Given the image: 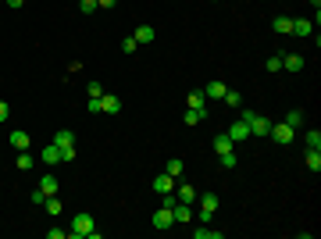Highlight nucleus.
<instances>
[{
  "label": "nucleus",
  "mask_w": 321,
  "mask_h": 239,
  "mask_svg": "<svg viewBox=\"0 0 321 239\" xmlns=\"http://www.w3.org/2000/svg\"><path fill=\"white\" fill-rule=\"evenodd\" d=\"M239 118L250 125V136H253V140H260V136H268V132H271V122H268L264 114H257V111H246V107H239Z\"/></svg>",
  "instance_id": "1"
},
{
  "label": "nucleus",
  "mask_w": 321,
  "mask_h": 239,
  "mask_svg": "<svg viewBox=\"0 0 321 239\" xmlns=\"http://www.w3.org/2000/svg\"><path fill=\"white\" fill-rule=\"evenodd\" d=\"M93 229H96V222H93V214H86V211H79V214H75V218H72V229H68V236H89V232H93Z\"/></svg>",
  "instance_id": "2"
},
{
  "label": "nucleus",
  "mask_w": 321,
  "mask_h": 239,
  "mask_svg": "<svg viewBox=\"0 0 321 239\" xmlns=\"http://www.w3.org/2000/svg\"><path fill=\"white\" fill-rule=\"evenodd\" d=\"M268 136H271L275 143H293V140H296V129H289L286 122H278V125L271 122V132H268Z\"/></svg>",
  "instance_id": "3"
},
{
  "label": "nucleus",
  "mask_w": 321,
  "mask_h": 239,
  "mask_svg": "<svg viewBox=\"0 0 321 239\" xmlns=\"http://www.w3.org/2000/svg\"><path fill=\"white\" fill-rule=\"evenodd\" d=\"M132 39H136L139 47H147V43H154V39H157V32H154V25H136Z\"/></svg>",
  "instance_id": "4"
},
{
  "label": "nucleus",
  "mask_w": 321,
  "mask_h": 239,
  "mask_svg": "<svg viewBox=\"0 0 321 239\" xmlns=\"http://www.w3.org/2000/svg\"><path fill=\"white\" fill-rule=\"evenodd\" d=\"M304 65H307V61H304V54H282V68H286V72H293V75H296V72H304Z\"/></svg>",
  "instance_id": "5"
},
{
  "label": "nucleus",
  "mask_w": 321,
  "mask_h": 239,
  "mask_svg": "<svg viewBox=\"0 0 321 239\" xmlns=\"http://www.w3.org/2000/svg\"><path fill=\"white\" fill-rule=\"evenodd\" d=\"M171 218H175V222H193V204H182V200H175V207H171Z\"/></svg>",
  "instance_id": "6"
},
{
  "label": "nucleus",
  "mask_w": 321,
  "mask_h": 239,
  "mask_svg": "<svg viewBox=\"0 0 321 239\" xmlns=\"http://www.w3.org/2000/svg\"><path fill=\"white\" fill-rule=\"evenodd\" d=\"M225 89H229L225 82L214 79V82H207V86H204V96H207V100H222V96H225Z\"/></svg>",
  "instance_id": "7"
},
{
  "label": "nucleus",
  "mask_w": 321,
  "mask_h": 239,
  "mask_svg": "<svg viewBox=\"0 0 321 239\" xmlns=\"http://www.w3.org/2000/svg\"><path fill=\"white\" fill-rule=\"evenodd\" d=\"M229 136H232V140H250V125L243 122L239 114H236V122L229 125Z\"/></svg>",
  "instance_id": "8"
},
{
  "label": "nucleus",
  "mask_w": 321,
  "mask_h": 239,
  "mask_svg": "<svg viewBox=\"0 0 321 239\" xmlns=\"http://www.w3.org/2000/svg\"><path fill=\"white\" fill-rule=\"evenodd\" d=\"M171 189H175V178H171L168 171L154 178V193H157V196H164V193H171Z\"/></svg>",
  "instance_id": "9"
},
{
  "label": "nucleus",
  "mask_w": 321,
  "mask_h": 239,
  "mask_svg": "<svg viewBox=\"0 0 321 239\" xmlns=\"http://www.w3.org/2000/svg\"><path fill=\"white\" fill-rule=\"evenodd\" d=\"M293 36H314V22H307V18H293V29H289Z\"/></svg>",
  "instance_id": "10"
},
{
  "label": "nucleus",
  "mask_w": 321,
  "mask_h": 239,
  "mask_svg": "<svg viewBox=\"0 0 321 239\" xmlns=\"http://www.w3.org/2000/svg\"><path fill=\"white\" fill-rule=\"evenodd\" d=\"M175 225V218H171V207H161L157 214H154V229H171Z\"/></svg>",
  "instance_id": "11"
},
{
  "label": "nucleus",
  "mask_w": 321,
  "mask_h": 239,
  "mask_svg": "<svg viewBox=\"0 0 321 239\" xmlns=\"http://www.w3.org/2000/svg\"><path fill=\"white\" fill-rule=\"evenodd\" d=\"M39 161H43V164H57V161H61V147H57V143L43 147V150H39Z\"/></svg>",
  "instance_id": "12"
},
{
  "label": "nucleus",
  "mask_w": 321,
  "mask_h": 239,
  "mask_svg": "<svg viewBox=\"0 0 321 239\" xmlns=\"http://www.w3.org/2000/svg\"><path fill=\"white\" fill-rule=\"evenodd\" d=\"M100 111L118 114V111H122V100H118V96H111V93H104V96H100Z\"/></svg>",
  "instance_id": "13"
},
{
  "label": "nucleus",
  "mask_w": 321,
  "mask_h": 239,
  "mask_svg": "<svg viewBox=\"0 0 321 239\" xmlns=\"http://www.w3.org/2000/svg\"><path fill=\"white\" fill-rule=\"evenodd\" d=\"M7 143H11V147H14V150H29V143H32V140H29V132H22V129H14V132H11V140H7Z\"/></svg>",
  "instance_id": "14"
},
{
  "label": "nucleus",
  "mask_w": 321,
  "mask_h": 239,
  "mask_svg": "<svg viewBox=\"0 0 321 239\" xmlns=\"http://www.w3.org/2000/svg\"><path fill=\"white\" fill-rule=\"evenodd\" d=\"M304 122H307V114H304L300 107H293V111L286 114V125H289V129H304Z\"/></svg>",
  "instance_id": "15"
},
{
  "label": "nucleus",
  "mask_w": 321,
  "mask_h": 239,
  "mask_svg": "<svg viewBox=\"0 0 321 239\" xmlns=\"http://www.w3.org/2000/svg\"><path fill=\"white\" fill-rule=\"evenodd\" d=\"M54 143H57V147H75V132H72V129H57V132H54Z\"/></svg>",
  "instance_id": "16"
},
{
  "label": "nucleus",
  "mask_w": 321,
  "mask_h": 239,
  "mask_svg": "<svg viewBox=\"0 0 321 239\" xmlns=\"http://www.w3.org/2000/svg\"><path fill=\"white\" fill-rule=\"evenodd\" d=\"M232 143H236V140H232L229 132H222V136H214V154H229V150H232Z\"/></svg>",
  "instance_id": "17"
},
{
  "label": "nucleus",
  "mask_w": 321,
  "mask_h": 239,
  "mask_svg": "<svg viewBox=\"0 0 321 239\" xmlns=\"http://www.w3.org/2000/svg\"><path fill=\"white\" fill-rule=\"evenodd\" d=\"M175 200H182V204H193V200H196V189H193L189 182H182V186L175 189Z\"/></svg>",
  "instance_id": "18"
},
{
  "label": "nucleus",
  "mask_w": 321,
  "mask_h": 239,
  "mask_svg": "<svg viewBox=\"0 0 321 239\" xmlns=\"http://www.w3.org/2000/svg\"><path fill=\"white\" fill-rule=\"evenodd\" d=\"M271 29H275V32H282V36H286V32H289V29H293V18H286V14H275V18H271Z\"/></svg>",
  "instance_id": "19"
},
{
  "label": "nucleus",
  "mask_w": 321,
  "mask_h": 239,
  "mask_svg": "<svg viewBox=\"0 0 321 239\" xmlns=\"http://www.w3.org/2000/svg\"><path fill=\"white\" fill-rule=\"evenodd\" d=\"M189 107H193V111H204V114H207V96H204V89L189 93Z\"/></svg>",
  "instance_id": "20"
},
{
  "label": "nucleus",
  "mask_w": 321,
  "mask_h": 239,
  "mask_svg": "<svg viewBox=\"0 0 321 239\" xmlns=\"http://www.w3.org/2000/svg\"><path fill=\"white\" fill-rule=\"evenodd\" d=\"M222 100H225V107H232V111H239V107H243V96L236 93V89H225V96H222Z\"/></svg>",
  "instance_id": "21"
},
{
  "label": "nucleus",
  "mask_w": 321,
  "mask_h": 239,
  "mask_svg": "<svg viewBox=\"0 0 321 239\" xmlns=\"http://www.w3.org/2000/svg\"><path fill=\"white\" fill-rule=\"evenodd\" d=\"M39 189H43L47 196H54V193H57V178H54V175H43V178H39Z\"/></svg>",
  "instance_id": "22"
},
{
  "label": "nucleus",
  "mask_w": 321,
  "mask_h": 239,
  "mask_svg": "<svg viewBox=\"0 0 321 239\" xmlns=\"http://www.w3.org/2000/svg\"><path fill=\"white\" fill-rule=\"evenodd\" d=\"M200 207L204 211H218V193H200Z\"/></svg>",
  "instance_id": "23"
},
{
  "label": "nucleus",
  "mask_w": 321,
  "mask_h": 239,
  "mask_svg": "<svg viewBox=\"0 0 321 239\" xmlns=\"http://www.w3.org/2000/svg\"><path fill=\"white\" fill-rule=\"evenodd\" d=\"M193 236L196 239H225V232L222 229H193Z\"/></svg>",
  "instance_id": "24"
},
{
  "label": "nucleus",
  "mask_w": 321,
  "mask_h": 239,
  "mask_svg": "<svg viewBox=\"0 0 321 239\" xmlns=\"http://www.w3.org/2000/svg\"><path fill=\"white\" fill-rule=\"evenodd\" d=\"M182 171H186V161H182V157H171V161H168V175H171V178H178Z\"/></svg>",
  "instance_id": "25"
},
{
  "label": "nucleus",
  "mask_w": 321,
  "mask_h": 239,
  "mask_svg": "<svg viewBox=\"0 0 321 239\" xmlns=\"http://www.w3.org/2000/svg\"><path fill=\"white\" fill-rule=\"evenodd\" d=\"M304 143H307V150H321V132L318 129H311V132L304 136Z\"/></svg>",
  "instance_id": "26"
},
{
  "label": "nucleus",
  "mask_w": 321,
  "mask_h": 239,
  "mask_svg": "<svg viewBox=\"0 0 321 239\" xmlns=\"http://www.w3.org/2000/svg\"><path fill=\"white\" fill-rule=\"evenodd\" d=\"M32 164H36V157H32L29 150H18V168H22V171H32Z\"/></svg>",
  "instance_id": "27"
},
{
  "label": "nucleus",
  "mask_w": 321,
  "mask_h": 239,
  "mask_svg": "<svg viewBox=\"0 0 321 239\" xmlns=\"http://www.w3.org/2000/svg\"><path fill=\"white\" fill-rule=\"evenodd\" d=\"M204 118H207V114H204V111H193V107H189V111L182 114V122H186V125H200Z\"/></svg>",
  "instance_id": "28"
},
{
  "label": "nucleus",
  "mask_w": 321,
  "mask_h": 239,
  "mask_svg": "<svg viewBox=\"0 0 321 239\" xmlns=\"http://www.w3.org/2000/svg\"><path fill=\"white\" fill-rule=\"evenodd\" d=\"M43 207H47V211H50V214H54V218H57V214H61V211H65V204H61V200H57V193H54V196H47V204H43Z\"/></svg>",
  "instance_id": "29"
},
{
  "label": "nucleus",
  "mask_w": 321,
  "mask_h": 239,
  "mask_svg": "<svg viewBox=\"0 0 321 239\" xmlns=\"http://www.w3.org/2000/svg\"><path fill=\"white\" fill-rule=\"evenodd\" d=\"M307 168H311V171H321V150H307Z\"/></svg>",
  "instance_id": "30"
},
{
  "label": "nucleus",
  "mask_w": 321,
  "mask_h": 239,
  "mask_svg": "<svg viewBox=\"0 0 321 239\" xmlns=\"http://www.w3.org/2000/svg\"><path fill=\"white\" fill-rule=\"evenodd\" d=\"M218 161H222V168H225V171H232V168L239 164V161H236V154H232V150H229V154H218Z\"/></svg>",
  "instance_id": "31"
},
{
  "label": "nucleus",
  "mask_w": 321,
  "mask_h": 239,
  "mask_svg": "<svg viewBox=\"0 0 321 239\" xmlns=\"http://www.w3.org/2000/svg\"><path fill=\"white\" fill-rule=\"evenodd\" d=\"M264 68H268V72H282V54H271V57L264 61Z\"/></svg>",
  "instance_id": "32"
},
{
  "label": "nucleus",
  "mask_w": 321,
  "mask_h": 239,
  "mask_svg": "<svg viewBox=\"0 0 321 239\" xmlns=\"http://www.w3.org/2000/svg\"><path fill=\"white\" fill-rule=\"evenodd\" d=\"M122 50H125V54H136V50H139V43H136L132 36H125V39H122Z\"/></svg>",
  "instance_id": "33"
},
{
  "label": "nucleus",
  "mask_w": 321,
  "mask_h": 239,
  "mask_svg": "<svg viewBox=\"0 0 321 239\" xmlns=\"http://www.w3.org/2000/svg\"><path fill=\"white\" fill-rule=\"evenodd\" d=\"M79 11L82 14H93V11H100V7H96V0H79Z\"/></svg>",
  "instance_id": "34"
},
{
  "label": "nucleus",
  "mask_w": 321,
  "mask_h": 239,
  "mask_svg": "<svg viewBox=\"0 0 321 239\" xmlns=\"http://www.w3.org/2000/svg\"><path fill=\"white\" fill-rule=\"evenodd\" d=\"M29 200H32V204H47V193H43V189H39V186H36V189H32V193H29Z\"/></svg>",
  "instance_id": "35"
},
{
  "label": "nucleus",
  "mask_w": 321,
  "mask_h": 239,
  "mask_svg": "<svg viewBox=\"0 0 321 239\" xmlns=\"http://www.w3.org/2000/svg\"><path fill=\"white\" fill-rule=\"evenodd\" d=\"M86 111H89V114H100V96H89V104H86Z\"/></svg>",
  "instance_id": "36"
},
{
  "label": "nucleus",
  "mask_w": 321,
  "mask_h": 239,
  "mask_svg": "<svg viewBox=\"0 0 321 239\" xmlns=\"http://www.w3.org/2000/svg\"><path fill=\"white\" fill-rule=\"evenodd\" d=\"M86 89H89V96H104V86H100V82H89Z\"/></svg>",
  "instance_id": "37"
},
{
  "label": "nucleus",
  "mask_w": 321,
  "mask_h": 239,
  "mask_svg": "<svg viewBox=\"0 0 321 239\" xmlns=\"http://www.w3.org/2000/svg\"><path fill=\"white\" fill-rule=\"evenodd\" d=\"M61 161H75V147H61Z\"/></svg>",
  "instance_id": "38"
},
{
  "label": "nucleus",
  "mask_w": 321,
  "mask_h": 239,
  "mask_svg": "<svg viewBox=\"0 0 321 239\" xmlns=\"http://www.w3.org/2000/svg\"><path fill=\"white\" fill-rule=\"evenodd\" d=\"M47 236H50V239H65V236H68V229H50Z\"/></svg>",
  "instance_id": "39"
},
{
  "label": "nucleus",
  "mask_w": 321,
  "mask_h": 239,
  "mask_svg": "<svg viewBox=\"0 0 321 239\" xmlns=\"http://www.w3.org/2000/svg\"><path fill=\"white\" fill-rule=\"evenodd\" d=\"M7 118H11V107H7V104L0 100V122H7Z\"/></svg>",
  "instance_id": "40"
},
{
  "label": "nucleus",
  "mask_w": 321,
  "mask_h": 239,
  "mask_svg": "<svg viewBox=\"0 0 321 239\" xmlns=\"http://www.w3.org/2000/svg\"><path fill=\"white\" fill-rule=\"evenodd\" d=\"M118 0H96V7H114Z\"/></svg>",
  "instance_id": "41"
},
{
  "label": "nucleus",
  "mask_w": 321,
  "mask_h": 239,
  "mask_svg": "<svg viewBox=\"0 0 321 239\" xmlns=\"http://www.w3.org/2000/svg\"><path fill=\"white\" fill-rule=\"evenodd\" d=\"M22 4H25V0H7V7H22Z\"/></svg>",
  "instance_id": "42"
}]
</instances>
